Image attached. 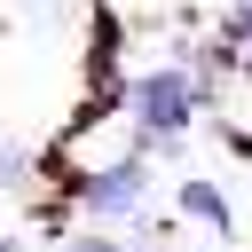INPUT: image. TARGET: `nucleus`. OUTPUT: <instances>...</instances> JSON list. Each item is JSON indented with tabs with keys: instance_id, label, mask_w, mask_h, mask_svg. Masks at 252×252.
<instances>
[{
	"instance_id": "f257e3e1",
	"label": "nucleus",
	"mask_w": 252,
	"mask_h": 252,
	"mask_svg": "<svg viewBox=\"0 0 252 252\" xmlns=\"http://www.w3.org/2000/svg\"><path fill=\"white\" fill-rule=\"evenodd\" d=\"M118 102H126V118H134V142L142 150H165V142H181L189 126H197V71L189 63H150V71H134L126 87H118Z\"/></svg>"
},
{
	"instance_id": "f03ea898",
	"label": "nucleus",
	"mask_w": 252,
	"mask_h": 252,
	"mask_svg": "<svg viewBox=\"0 0 252 252\" xmlns=\"http://www.w3.org/2000/svg\"><path fill=\"white\" fill-rule=\"evenodd\" d=\"M142 197H150V150L118 158V165H102V173H87L71 189V205L87 220H142Z\"/></svg>"
},
{
	"instance_id": "7ed1b4c3",
	"label": "nucleus",
	"mask_w": 252,
	"mask_h": 252,
	"mask_svg": "<svg viewBox=\"0 0 252 252\" xmlns=\"http://www.w3.org/2000/svg\"><path fill=\"white\" fill-rule=\"evenodd\" d=\"M173 213L197 220V228H213V236H236V213H228V197H220L213 181H181V189H173Z\"/></svg>"
},
{
	"instance_id": "20e7f679",
	"label": "nucleus",
	"mask_w": 252,
	"mask_h": 252,
	"mask_svg": "<svg viewBox=\"0 0 252 252\" xmlns=\"http://www.w3.org/2000/svg\"><path fill=\"white\" fill-rule=\"evenodd\" d=\"M63 252H126V236H102V228H87V236H63Z\"/></svg>"
},
{
	"instance_id": "39448f33",
	"label": "nucleus",
	"mask_w": 252,
	"mask_h": 252,
	"mask_svg": "<svg viewBox=\"0 0 252 252\" xmlns=\"http://www.w3.org/2000/svg\"><path fill=\"white\" fill-rule=\"evenodd\" d=\"M228 47H252V0L228 8Z\"/></svg>"
},
{
	"instance_id": "423d86ee",
	"label": "nucleus",
	"mask_w": 252,
	"mask_h": 252,
	"mask_svg": "<svg viewBox=\"0 0 252 252\" xmlns=\"http://www.w3.org/2000/svg\"><path fill=\"white\" fill-rule=\"evenodd\" d=\"M0 252H16V244H0Z\"/></svg>"
}]
</instances>
